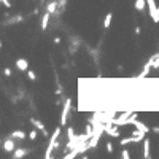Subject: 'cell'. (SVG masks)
Instances as JSON below:
<instances>
[{"label": "cell", "mask_w": 159, "mask_h": 159, "mask_svg": "<svg viewBox=\"0 0 159 159\" xmlns=\"http://www.w3.org/2000/svg\"><path fill=\"white\" fill-rule=\"evenodd\" d=\"M37 137H38V129H32L30 132H29V139H30L32 142H35Z\"/></svg>", "instance_id": "ac0fdd59"}, {"label": "cell", "mask_w": 159, "mask_h": 159, "mask_svg": "<svg viewBox=\"0 0 159 159\" xmlns=\"http://www.w3.org/2000/svg\"><path fill=\"white\" fill-rule=\"evenodd\" d=\"M111 21H113V13H108L105 16V19H104V29H110Z\"/></svg>", "instance_id": "e0dca14e"}, {"label": "cell", "mask_w": 159, "mask_h": 159, "mask_svg": "<svg viewBox=\"0 0 159 159\" xmlns=\"http://www.w3.org/2000/svg\"><path fill=\"white\" fill-rule=\"evenodd\" d=\"M143 157L145 159L151 157V140L150 139H143Z\"/></svg>", "instance_id": "52a82bcc"}, {"label": "cell", "mask_w": 159, "mask_h": 159, "mask_svg": "<svg viewBox=\"0 0 159 159\" xmlns=\"http://www.w3.org/2000/svg\"><path fill=\"white\" fill-rule=\"evenodd\" d=\"M3 75L5 76H11V69H8V67H7V69H3Z\"/></svg>", "instance_id": "cb8c5ba5"}, {"label": "cell", "mask_w": 159, "mask_h": 159, "mask_svg": "<svg viewBox=\"0 0 159 159\" xmlns=\"http://www.w3.org/2000/svg\"><path fill=\"white\" fill-rule=\"evenodd\" d=\"M22 19H24V18H22L21 14H14L13 18H10V19L7 21V24H8V26H13V24H18V22H21Z\"/></svg>", "instance_id": "2e32d148"}, {"label": "cell", "mask_w": 159, "mask_h": 159, "mask_svg": "<svg viewBox=\"0 0 159 159\" xmlns=\"http://www.w3.org/2000/svg\"><path fill=\"white\" fill-rule=\"evenodd\" d=\"M146 3H148V13L151 16V19L154 24H159V8L156 5V0H146Z\"/></svg>", "instance_id": "3957f363"}, {"label": "cell", "mask_w": 159, "mask_h": 159, "mask_svg": "<svg viewBox=\"0 0 159 159\" xmlns=\"http://www.w3.org/2000/svg\"><path fill=\"white\" fill-rule=\"evenodd\" d=\"M72 110V99L67 97L64 100V108H62V115H61V126H65L67 121H69V115Z\"/></svg>", "instance_id": "7a4b0ae2"}, {"label": "cell", "mask_w": 159, "mask_h": 159, "mask_svg": "<svg viewBox=\"0 0 159 159\" xmlns=\"http://www.w3.org/2000/svg\"><path fill=\"white\" fill-rule=\"evenodd\" d=\"M2 3H3L7 8H11V3H10V0H2Z\"/></svg>", "instance_id": "d4e9b609"}, {"label": "cell", "mask_w": 159, "mask_h": 159, "mask_svg": "<svg viewBox=\"0 0 159 159\" xmlns=\"http://www.w3.org/2000/svg\"><path fill=\"white\" fill-rule=\"evenodd\" d=\"M29 153H30L29 148H16L13 151V154H11V157L13 159H22V157H26L27 154H29Z\"/></svg>", "instance_id": "8992f818"}, {"label": "cell", "mask_w": 159, "mask_h": 159, "mask_svg": "<svg viewBox=\"0 0 159 159\" xmlns=\"http://www.w3.org/2000/svg\"><path fill=\"white\" fill-rule=\"evenodd\" d=\"M146 0H135L134 2V8L137 10V11H143L145 8H146Z\"/></svg>", "instance_id": "9a60e30c"}, {"label": "cell", "mask_w": 159, "mask_h": 159, "mask_svg": "<svg viewBox=\"0 0 159 159\" xmlns=\"http://www.w3.org/2000/svg\"><path fill=\"white\" fill-rule=\"evenodd\" d=\"M49 18H51V13H48V11H45L43 18H42V30H46L48 26H49Z\"/></svg>", "instance_id": "4fadbf2b"}, {"label": "cell", "mask_w": 159, "mask_h": 159, "mask_svg": "<svg viewBox=\"0 0 159 159\" xmlns=\"http://www.w3.org/2000/svg\"><path fill=\"white\" fill-rule=\"evenodd\" d=\"M140 32H142V29L137 26V27H135V33H137V35H140Z\"/></svg>", "instance_id": "4316f807"}, {"label": "cell", "mask_w": 159, "mask_h": 159, "mask_svg": "<svg viewBox=\"0 0 159 159\" xmlns=\"http://www.w3.org/2000/svg\"><path fill=\"white\" fill-rule=\"evenodd\" d=\"M129 143H137V139L134 137V135H130V137H124L119 140V145L121 146H127Z\"/></svg>", "instance_id": "5bb4252c"}, {"label": "cell", "mask_w": 159, "mask_h": 159, "mask_svg": "<svg viewBox=\"0 0 159 159\" xmlns=\"http://www.w3.org/2000/svg\"><path fill=\"white\" fill-rule=\"evenodd\" d=\"M129 153H130V151L126 148V146H124V150L121 151V157H123V159H130V154H129Z\"/></svg>", "instance_id": "ffe728a7"}, {"label": "cell", "mask_w": 159, "mask_h": 159, "mask_svg": "<svg viewBox=\"0 0 159 159\" xmlns=\"http://www.w3.org/2000/svg\"><path fill=\"white\" fill-rule=\"evenodd\" d=\"M27 135H29V134H26L24 130L16 129V130H13V132L10 134V137H11V139H14V140H24V139L27 137Z\"/></svg>", "instance_id": "ba28073f"}, {"label": "cell", "mask_w": 159, "mask_h": 159, "mask_svg": "<svg viewBox=\"0 0 159 159\" xmlns=\"http://www.w3.org/2000/svg\"><path fill=\"white\" fill-rule=\"evenodd\" d=\"M157 8H159V7H157Z\"/></svg>", "instance_id": "f1b7e54d"}, {"label": "cell", "mask_w": 159, "mask_h": 159, "mask_svg": "<svg viewBox=\"0 0 159 159\" xmlns=\"http://www.w3.org/2000/svg\"><path fill=\"white\" fill-rule=\"evenodd\" d=\"M58 10H59V3H58V0H51V2L46 5V10L45 11H48V13H58Z\"/></svg>", "instance_id": "8fae6325"}, {"label": "cell", "mask_w": 159, "mask_h": 159, "mask_svg": "<svg viewBox=\"0 0 159 159\" xmlns=\"http://www.w3.org/2000/svg\"><path fill=\"white\" fill-rule=\"evenodd\" d=\"M105 134H108L110 137H116V139L121 137L118 124H113V123H107V124H105Z\"/></svg>", "instance_id": "277c9868"}, {"label": "cell", "mask_w": 159, "mask_h": 159, "mask_svg": "<svg viewBox=\"0 0 159 159\" xmlns=\"http://www.w3.org/2000/svg\"><path fill=\"white\" fill-rule=\"evenodd\" d=\"M59 137H61V127H56L53 135H51L49 140H48V146H46V151H45V157L46 159L51 157V153L54 150L59 148Z\"/></svg>", "instance_id": "6da1fadb"}, {"label": "cell", "mask_w": 159, "mask_h": 159, "mask_svg": "<svg viewBox=\"0 0 159 159\" xmlns=\"http://www.w3.org/2000/svg\"><path fill=\"white\" fill-rule=\"evenodd\" d=\"M132 126H134L135 129H139V130H142V132H145V134H148V132H150V127H148V126H146V124H145V123H142V121H139V119H135V121H134V124H132Z\"/></svg>", "instance_id": "7c38bea8"}, {"label": "cell", "mask_w": 159, "mask_h": 159, "mask_svg": "<svg viewBox=\"0 0 159 159\" xmlns=\"http://www.w3.org/2000/svg\"><path fill=\"white\" fill-rule=\"evenodd\" d=\"M16 67H18V70H21V72H27L29 70V62H27L24 58H19L18 61H16Z\"/></svg>", "instance_id": "30bf717a"}, {"label": "cell", "mask_w": 159, "mask_h": 159, "mask_svg": "<svg viewBox=\"0 0 159 159\" xmlns=\"http://www.w3.org/2000/svg\"><path fill=\"white\" fill-rule=\"evenodd\" d=\"M26 73H27V78H29L30 81H35V80H37V73L33 70H27Z\"/></svg>", "instance_id": "d6986e66"}, {"label": "cell", "mask_w": 159, "mask_h": 159, "mask_svg": "<svg viewBox=\"0 0 159 159\" xmlns=\"http://www.w3.org/2000/svg\"><path fill=\"white\" fill-rule=\"evenodd\" d=\"M67 2H69V0H58V3H59V10H61V11H64V10H65Z\"/></svg>", "instance_id": "44dd1931"}, {"label": "cell", "mask_w": 159, "mask_h": 159, "mask_svg": "<svg viewBox=\"0 0 159 159\" xmlns=\"http://www.w3.org/2000/svg\"><path fill=\"white\" fill-rule=\"evenodd\" d=\"M151 130H153V132H154V134H157V135H159V127H153Z\"/></svg>", "instance_id": "83f0119b"}, {"label": "cell", "mask_w": 159, "mask_h": 159, "mask_svg": "<svg viewBox=\"0 0 159 159\" xmlns=\"http://www.w3.org/2000/svg\"><path fill=\"white\" fill-rule=\"evenodd\" d=\"M73 135H75V130H73V127H67V137L72 139Z\"/></svg>", "instance_id": "603a6c76"}, {"label": "cell", "mask_w": 159, "mask_h": 159, "mask_svg": "<svg viewBox=\"0 0 159 159\" xmlns=\"http://www.w3.org/2000/svg\"><path fill=\"white\" fill-rule=\"evenodd\" d=\"M30 124H32V126L35 127V129H38L40 132H42V134L45 135V137H48V130L45 129V124H43L42 121H40L38 118H30Z\"/></svg>", "instance_id": "5b68a950"}, {"label": "cell", "mask_w": 159, "mask_h": 159, "mask_svg": "<svg viewBox=\"0 0 159 159\" xmlns=\"http://www.w3.org/2000/svg\"><path fill=\"white\" fill-rule=\"evenodd\" d=\"M53 42H54L56 45H59V43H61V38H59V37H54V38H53Z\"/></svg>", "instance_id": "484cf974"}, {"label": "cell", "mask_w": 159, "mask_h": 159, "mask_svg": "<svg viewBox=\"0 0 159 159\" xmlns=\"http://www.w3.org/2000/svg\"><path fill=\"white\" fill-rule=\"evenodd\" d=\"M105 148H107V151H108V154H111V153H113V143H111L110 140L105 143Z\"/></svg>", "instance_id": "7402d4cb"}, {"label": "cell", "mask_w": 159, "mask_h": 159, "mask_svg": "<svg viewBox=\"0 0 159 159\" xmlns=\"http://www.w3.org/2000/svg\"><path fill=\"white\" fill-rule=\"evenodd\" d=\"M3 150L5 151H7V153H13L16 148H14V139H7V140H5L3 142Z\"/></svg>", "instance_id": "9c48e42d"}]
</instances>
